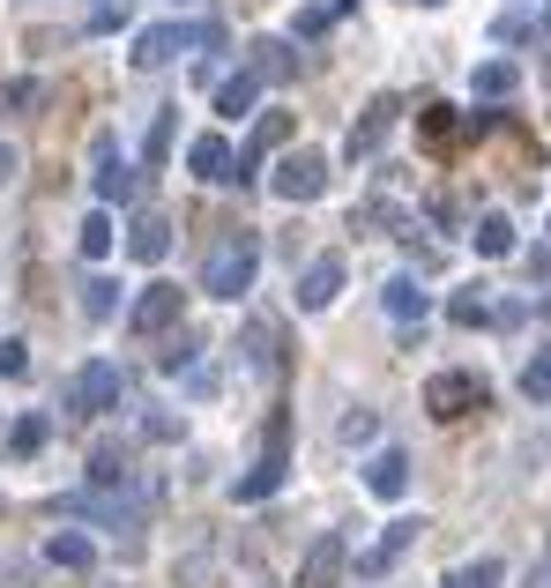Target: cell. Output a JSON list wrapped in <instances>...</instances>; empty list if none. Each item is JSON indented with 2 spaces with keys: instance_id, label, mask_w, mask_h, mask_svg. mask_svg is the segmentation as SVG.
<instances>
[{
  "instance_id": "1",
  "label": "cell",
  "mask_w": 551,
  "mask_h": 588,
  "mask_svg": "<svg viewBox=\"0 0 551 588\" xmlns=\"http://www.w3.org/2000/svg\"><path fill=\"white\" fill-rule=\"evenodd\" d=\"M254 268H261V239L247 231V224H224V239H216L209 261H202V291H209V298L254 291Z\"/></svg>"
},
{
  "instance_id": "2",
  "label": "cell",
  "mask_w": 551,
  "mask_h": 588,
  "mask_svg": "<svg viewBox=\"0 0 551 588\" xmlns=\"http://www.w3.org/2000/svg\"><path fill=\"white\" fill-rule=\"evenodd\" d=\"M284 469H291V410H268V424H261V463L231 484V500H268L284 484Z\"/></svg>"
},
{
  "instance_id": "3",
  "label": "cell",
  "mask_w": 551,
  "mask_h": 588,
  "mask_svg": "<svg viewBox=\"0 0 551 588\" xmlns=\"http://www.w3.org/2000/svg\"><path fill=\"white\" fill-rule=\"evenodd\" d=\"M120 395H128V373H120L112 358H89L83 373L68 380V410H75V418H105V410H120Z\"/></svg>"
},
{
  "instance_id": "4",
  "label": "cell",
  "mask_w": 551,
  "mask_h": 588,
  "mask_svg": "<svg viewBox=\"0 0 551 588\" xmlns=\"http://www.w3.org/2000/svg\"><path fill=\"white\" fill-rule=\"evenodd\" d=\"M268 194H276V202H291V209L321 202V194H328V157H321V149H291L284 165L268 171Z\"/></svg>"
},
{
  "instance_id": "5",
  "label": "cell",
  "mask_w": 551,
  "mask_h": 588,
  "mask_svg": "<svg viewBox=\"0 0 551 588\" xmlns=\"http://www.w3.org/2000/svg\"><path fill=\"white\" fill-rule=\"evenodd\" d=\"M187 45H216V23H157L134 38V68H171Z\"/></svg>"
},
{
  "instance_id": "6",
  "label": "cell",
  "mask_w": 551,
  "mask_h": 588,
  "mask_svg": "<svg viewBox=\"0 0 551 588\" xmlns=\"http://www.w3.org/2000/svg\"><path fill=\"white\" fill-rule=\"evenodd\" d=\"M424 410H432V418H469V410H484V380L477 373H432L424 380Z\"/></svg>"
},
{
  "instance_id": "7",
  "label": "cell",
  "mask_w": 551,
  "mask_h": 588,
  "mask_svg": "<svg viewBox=\"0 0 551 588\" xmlns=\"http://www.w3.org/2000/svg\"><path fill=\"white\" fill-rule=\"evenodd\" d=\"M179 305H187L179 284H142V298L128 305V328L134 336H165V328H179Z\"/></svg>"
},
{
  "instance_id": "8",
  "label": "cell",
  "mask_w": 551,
  "mask_h": 588,
  "mask_svg": "<svg viewBox=\"0 0 551 588\" xmlns=\"http://www.w3.org/2000/svg\"><path fill=\"white\" fill-rule=\"evenodd\" d=\"M343 566H350V537H313L306 544V559H298V588H336L343 581Z\"/></svg>"
},
{
  "instance_id": "9",
  "label": "cell",
  "mask_w": 551,
  "mask_h": 588,
  "mask_svg": "<svg viewBox=\"0 0 551 588\" xmlns=\"http://www.w3.org/2000/svg\"><path fill=\"white\" fill-rule=\"evenodd\" d=\"M395 120H403V97H373V105H366V112L350 120L343 149H350V157H373V149H381L387 134H395Z\"/></svg>"
},
{
  "instance_id": "10",
  "label": "cell",
  "mask_w": 551,
  "mask_h": 588,
  "mask_svg": "<svg viewBox=\"0 0 551 588\" xmlns=\"http://www.w3.org/2000/svg\"><path fill=\"white\" fill-rule=\"evenodd\" d=\"M284 134H291V112H261L254 134H247V149H231V187H247V179H254V165L276 149V142H284Z\"/></svg>"
},
{
  "instance_id": "11",
  "label": "cell",
  "mask_w": 551,
  "mask_h": 588,
  "mask_svg": "<svg viewBox=\"0 0 551 588\" xmlns=\"http://www.w3.org/2000/svg\"><path fill=\"white\" fill-rule=\"evenodd\" d=\"M418 529H424V521H410V514H403V521H387V529H381V544H373V551H358V581H381L387 566H395L403 551L418 544Z\"/></svg>"
},
{
  "instance_id": "12",
  "label": "cell",
  "mask_w": 551,
  "mask_h": 588,
  "mask_svg": "<svg viewBox=\"0 0 551 588\" xmlns=\"http://www.w3.org/2000/svg\"><path fill=\"white\" fill-rule=\"evenodd\" d=\"M336 291H343V261H336V253L306 261V276H298V313H328Z\"/></svg>"
},
{
  "instance_id": "13",
  "label": "cell",
  "mask_w": 551,
  "mask_h": 588,
  "mask_svg": "<svg viewBox=\"0 0 551 588\" xmlns=\"http://www.w3.org/2000/svg\"><path fill=\"white\" fill-rule=\"evenodd\" d=\"M366 492H373V500H403V492H410V455H403V447H381V455L366 463Z\"/></svg>"
},
{
  "instance_id": "14",
  "label": "cell",
  "mask_w": 551,
  "mask_h": 588,
  "mask_svg": "<svg viewBox=\"0 0 551 588\" xmlns=\"http://www.w3.org/2000/svg\"><path fill=\"white\" fill-rule=\"evenodd\" d=\"M187 165H194V179H209V187H231V142L224 134H194L187 142Z\"/></svg>"
},
{
  "instance_id": "15",
  "label": "cell",
  "mask_w": 551,
  "mask_h": 588,
  "mask_svg": "<svg viewBox=\"0 0 551 588\" xmlns=\"http://www.w3.org/2000/svg\"><path fill=\"white\" fill-rule=\"evenodd\" d=\"M247 75H254V83H291V75H298V52L284 38H261L254 60H247Z\"/></svg>"
},
{
  "instance_id": "16",
  "label": "cell",
  "mask_w": 551,
  "mask_h": 588,
  "mask_svg": "<svg viewBox=\"0 0 551 588\" xmlns=\"http://www.w3.org/2000/svg\"><path fill=\"white\" fill-rule=\"evenodd\" d=\"M45 559L68 566V574H89V566H97V544H89L83 529H52V537H45Z\"/></svg>"
},
{
  "instance_id": "17",
  "label": "cell",
  "mask_w": 551,
  "mask_h": 588,
  "mask_svg": "<svg viewBox=\"0 0 551 588\" xmlns=\"http://www.w3.org/2000/svg\"><path fill=\"white\" fill-rule=\"evenodd\" d=\"M128 253L142 261V268H157V261L171 253V224H165V216H134V231H128Z\"/></svg>"
},
{
  "instance_id": "18",
  "label": "cell",
  "mask_w": 551,
  "mask_h": 588,
  "mask_svg": "<svg viewBox=\"0 0 551 588\" xmlns=\"http://www.w3.org/2000/svg\"><path fill=\"white\" fill-rule=\"evenodd\" d=\"M254 97H261V83L239 68V75H224V83H216V112H224V120H247V112H254Z\"/></svg>"
},
{
  "instance_id": "19",
  "label": "cell",
  "mask_w": 551,
  "mask_h": 588,
  "mask_svg": "<svg viewBox=\"0 0 551 588\" xmlns=\"http://www.w3.org/2000/svg\"><path fill=\"white\" fill-rule=\"evenodd\" d=\"M97 194H105V202H134V171L112 165V142H105V134H97Z\"/></svg>"
},
{
  "instance_id": "20",
  "label": "cell",
  "mask_w": 551,
  "mask_h": 588,
  "mask_svg": "<svg viewBox=\"0 0 551 588\" xmlns=\"http://www.w3.org/2000/svg\"><path fill=\"white\" fill-rule=\"evenodd\" d=\"M381 305L395 313V321H424V313H432V298L418 291V276H395V284L381 291Z\"/></svg>"
},
{
  "instance_id": "21",
  "label": "cell",
  "mask_w": 551,
  "mask_h": 588,
  "mask_svg": "<svg viewBox=\"0 0 551 588\" xmlns=\"http://www.w3.org/2000/svg\"><path fill=\"white\" fill-rule=\"evenodd\" d=\"M469 239H477V253H484V261H507V253H514V224L492 209V216H477V231H469Z\"/></svg>"
},
{
  "instance_id": "22",
  "label": "cell",
  "mask_w": 551,
  "mask_h": 588,
  "mask_svg": "<svg viewBox=\"0 0 551 588\" xmlns=\"http://www.w3.org/2000/svg\"><path fill=\"white\" fill-rule=\"evenodd\" d=\"M247 365H254V373H276V365H284V358H276V328H268V321H247Z\"/></svg>"
},
{
  "instance_id": "23",
  "label": "cell",
  "mask_w": 551,
  "mask_h": 588,
  "mask_svg": "<svg viewBox=\"0 0 551 588\" xmlns=\"http://www.w3.org/2000/svg\"><path fill=\"white\" fill-rule=\"evenodd\" d=\"M500 574H507L500 559H463V566H455L440 588H500Z\"/></svg>"
},
{
  "instance_id": "24",
  "label": "cell",
  "mask_w": 551,
  "mask_h": 588,
  "mask_svg": "<svg viewBox=\"0 0 551 588\" xmlns=\"http://www.w3.org/2000/svg\"><path fill=\"white\" fill-rule=\"evenodd\" d=\"M83 313L89 321H112V313H120V284H112V276H89L83 284Z\"/></svg>"
},
{
  "instance_id": "25",
  "label": "cell",
  "mask_w": 551,
  "mask_h": 588,
  "mask_svg": "<svg viewBox=\"0 0 551 588\" xmlns=\"http://www.w3.org/2000/svg\"><path fill=\"white\" fill-rule=\"evenodd\" d=\"M447 321H455V328H484V321H492V298L484 291H455L447 298Z\"/></svg>"
},
{
  "instance_id": "26",
  "label": "cell",
  "mask_w": 551,
  "mask_h": 588,
  "mask_svg": "<svg viewBox=\"0 0 551 588\" xmlns=\"http://www.w3.org/2000/svg\"><path fill=\"white\" fill-rule=\"evenodd\" d=\"M514 89H522L514 60H484V68H477V97H514Z\"/></svg>"
},
{
  "instance_id": "27",
  "label": "cell",
  "mask_w": 551,
  "mask_h": 588,
  "mask_svg": "<svg viewBox=\"0 0 551 588\" xmlns=\"http://www.w3.org/2000/svg\"><path fill=\"white\" fill-rule=\"evenodd\" d=\"M112 247H120V231H112V216H105V209H97V216H83V253H89V261H105V253H112Z\"/></svg>"
},
{
  "instance_id": "28",
  "label": "cell",
  "mask_w": 551,
  "mask_h": 588,
  "mask_svg": "<svg viewBox=\"0 0 551 588\" xmlns=\"http://www.w3.org/2000/svg\"><path fill=\"white\" fill-rule=\"evenodd\" d=\"M343 8H350V0H313V8H298V38H321V31L336 23Z\"/></svg>"
},
{
  "instance_id": "29",
  "label": "cell",
  "mask_w": 551,
  "mask_h": 588,
  "mask_svg": "<svg viewBox=\"0 0 551 588\" xmlns=\"http://www.w3.org/2000/svg\"><path fill=\"white\" fill-rule=\"evenodd\" d=\"M522 395H529V403H544V395H551V343L522 365Z\"/></svg>"
},
{
  "instance_id": "30",
  "label": "cell",
  "mask_w": 551,
  "mask_h": 588,
  "mask_svg": "<svg viewBox=\"0 0 551 588\" xmlns=\"http://www.w3.org/2000/svg\"><path fill=\"white\" fill-rule=\"evenodd\" d=\"M171 134H179V120L157 112V120H149V142H142V157H149V165H165V157H171Z\"/></svg>"
},
{
  "instance_id": "31",
  "label": "cell",
  "mask_w": 551,
  "mask_h": 588,
  "mask_svg": "<svg viewBox=\"0 0 551 588\" xmlns=\"http://www.w3.org/2000/svg\"><path fill=\"white\" fill-rule=\"evenodd\" d=\"M373 440H381V418L373 410H350L343 418V447H373Z\"/></svg>"
},
{
  "instance_id": "32",
  "label": "cell",
  "mask_w": 551,
  "mask_h": 588,
  "mask_svg": "<svg viewBox=\"0 0 551 588\" xmlns=\"http://www.w3.org/2000/svg\"><path fill=\"white\" fill-rule=\"evenodd\" d=\"M45 440H52V418H23L15 424V455H38Z\"/></svg>"
},
{
  "instance_id": "33",
  "label": "cell",
  "mask_w": 551,
  "mask_h": 588,
  "mask_svg": "<svg viewBox=\"0 0 551 588\" xmlns=\"http://www.w3.org/2000/svg\"><path fill=\"white\" fill-rule=\"evenodd\" d=\"M23 373H31V343L8 336V343H0V380H23Z\"/></svg>"
},
{
  "instance_id": "34",
  "label": "cell",
  "mask_w": 551,
  "mask_h": 588,
  "mask_svg": "<svg viewBox=\"0 0 551 588\" xmlns=\"http://www.w3.org/2000/svg\"><path fill=\"white\" fill-rule=\"evenodd\" d=\"M424 134H432V142H455V112H447V105H424Z\"/></svg>"
},
{
  "instance_id": "35",
  "label": "cell",
  "mask_w": 551,
  "mask_h": 588,
  "mask_svg": "<svg viewBox=\"0 0 551 588\" xmlns=\"http://www.w3.org/2000/svg\"><path fill=\"white\" fill-rule=\"evenodd\" d=\"M179 365H194V336H171V350H165V373H179Z\"/></svg>"
},
{
  "instance_id": "36",
  "label": "cell",
  "mask_w": 551,
  "mask_h": 588,
  "mask_svg": "<svg viewBox=\"0 0 551 588\" xmlns=\"http://www.w3.org/2000/svg\"><path fill=\"white\" fill-rule=\"evenodd\" d=\"M529 588H551V544H544V559L529 566Z\"/></svg>"
},
{
  "instance_id": "37",
  "label": "cell",
  "mask_w": 551,
  "mask_h": 588,
  "mask_svg": "<svg viewBox=\"0 0 551 588\" xmlns=\"http://www.w3.org/2000/svg\"><path fill=\"white\" fill-rule=\"evenodd\" d=\"M8 179H15V149H0V187H8Z\"/></svg>"
},
{
  "instance_id": "38",
  "label": "cell",
  "mask_w": 551,
  "mask_h": 588,
  "mask_svg": "<svg viewBox=\"0 0 551 588\" xmlns=\"http://www.w3.org/2000/svg\"><path fill=\"white\" fill-rule=\"evenodd\" d=\"M418 8H447V0H418Z\"/></svg>"
}]
</instances>
